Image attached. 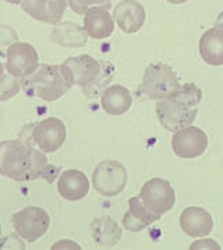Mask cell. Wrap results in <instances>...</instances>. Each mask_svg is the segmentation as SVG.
Wrapping results in <instances>:
<instances>
[{
  "label": "cell",
  "instance_id": "obj_2",
  "mask_svg": "<svg viewBox=\"0 0 223 250\" xmlns=\"http://www.w3.org/2000/svg\"><path fill=\"white\" fill-rule=\"evenodd\" d=\"M201 98L203 93L194 83L181 84V89L174 97L157 101L156 113L160 125L171 133L191 126L197 118Z\"/></svg>",
  "mask_w": 223,
  "mask_h": 250
},
{
  "label": "cell",
  "instance_id": "obj_12",
  "mask_svg": "<svg viewBox=\"0 0 223 250\" xmlns=\"http://www.w3.org/2000/svg\"><path fill=\"white\" fill-rule=\"evenodd\" d=\"M22 10L33 20L44 24L56 25L61 22L68 0H22Z\"/></svg>",
  "mask_w": 223,
  "mask_h": 250
},
{
  "label": "cell",
  "instance_id": "obj_7",
  "mask_svg": "<svg viewBox=\"0 0 223 250\" xmlns=\"http://www.w3.org/2000/svg\"><path fill=\"white\" fill-rule=\"evenodd\" d=\"M13 227L16 232L28 243L36 242L47 232L50 227V214L41 208L28 206L13 214Z\"/></svg>",
  "mask_w": 223,
  "mask_h": 250
},
{
  "label": "cell",
  "instance_id": "obj_10",
  "mask_svg": "<svg viewBox=\"0 0 223 250\" xmlns=\"http://www.w3.org/2000/svg\"><path fill=\"white\" fill-rule=\"evenodd\" d=\"M66 140V127L58 118H47L33 126L31 131V143L43 152H56Z\"/></svg>",
  "mask_w": 223,
  "mask_h": 250
},
{
  "label": "cell",
  "instance_id": "obj_13",
  "mask_svg": "<svg viewBox=\"0 0 223 250\" xmlns=\"http://www.w3.org/2000/svg\"><path fill=\"white\" fill-rule=\"evenodd\" d=\"M113 17L116 24L124 33H136L146 21V11L136 0H121L116 4Z\"/></svg>",
  "mask_w": 223,
  "mask_h": 250
},
{
  "label": "cell",
  "instance_id": "obj_16",
  "mask_svg": "<svg viewBox=\"0 0 223 250\" xmlns=\"http://www.w3.org/2000/svg\"><path fill=\"white\" fill-rule=\"evenodd\" d=\"M90 181L80 170H66L58 178V192L66 201H81L87 196Z\"/></svg>",
  "mask_w": 223,
  "mask_h": 250
},
{
  "label": "cell",
  "instance_id": "obj_25",
  "mask_svg": "<svg viewBox=\"0 0 223 250\" xmlns=\"http://www.w3.org/2000/svg\"><path fill=\"white\" fill-rule=\"evenodd\" d=\"M215 28H218V29H222L223 31V11L219 14V16H218V18H216Z\"/></svg>",
  "mask_w": 223,
  "mask_h": 250
},
{
  "label": "cell",
  "instance_id": "obj_19",
  "mask_svg": "<svg viewBox=\"0 0 223 250\" xmlns=\"http://www.w3.org/2000/svg\"><path fill=\"white\" fill-rule=\"evenodd\" d=\"M200 56L204 62L211 66L223 65V31L211 28L203 33L199 43Z\"/></svg>",
  "mask_w": 223,
  "mask_h": 250
},
{
  "label": "cell",
  "instance_id": "obj_23",
  "mask_svg": "<svg viewBox=\"0 0 223 250\" xmlns=\"http://www.w3.org/2000/svg\"><path fill=\"white\" fill-rule=\"evenodd\" d=\"M69 6L79 16H86L88 8L93 6H102L105 3H111V0H68Z\"/></svg>",
  "mask_w": 223,
  "mask_h": 250
},
{
  "label": "cell",
  "instance_id": "obj_22",
  "mask_svg": "<svg viewBox=\"0 0 223 250\" xmlns=\"http://www.w3.org/2000/svg\"><path fill=\"white\" fill-rule=\"evenodd\" d=\"M21 86L19 82L17 81V78H10L7 75H1V101H6L13 96H16L17 93H19Z\"/></svg>",
  "mask_w": 223,
  "mask_h": 250
},
{
  "label": "cell",
  "instance_id": "obj_11",
  "mask_svg": "<svg viewBox=\"0 0 223 250\" xmlns=\"http://www.w3.org/2000/svg\"><path fill=\"white\" fill-rule=\"evenodd\" d=\"M171 146L176 156L182 159H194L207 151L208 137L200 127L187 126L172 136Z\"/></svg>",
  "mask_w": 223,
  "mask_h": 250
},
{
  "label": "cell",
  "instance_id": "obj_8",
  "mask_svg": "<svg viewBox=\"0 0 223 250\" xmlns=\"http://www.w3.org/2000/svg\"><path fill=\"white\" fill-rule=\"evenodd\" d=\"M139 198L151 213L159 216L169 211L175 205V191L171 183L160 177L146 181L141 189Z\"/></svg>",
  "mask_w": 223,
  "mask_h": 250
},
{
  "label": "cell",
  "instance_id": "obj_24",
  "mask_svg": "<svg viewBox=\"0 0 223 250\" xmlns=\"http://www.w3.org/2000/svg\"><path fill=\"white\" fill-rule=\"evenodd\" d=\"M190 249L193 250H201V249H221V245L214 241V239H203V241H197L190 245Z\"/></svg>",
  "mask_w": 223,
  "mask_h": 250
},
{
  "label": "cell",
  "instance_id": "obj_3",
  "mask_svg": "<svg viewBox=\"0 0 223 250\" xmlns=\"http://www.w3.org/2000/svg\"><path fill=\"white\" fill-rule=\"evenodd\" d=\"M64 66L71 76L73 86L81 87L90 98L102 96L114 73L112 64L98 61L88 54L71 57L65 61Z\"/></svg>",
  "mask_w": 223,
  "mask_h": 250
},
{
  "label": "cell",
  "instance_id": "obj_17",
  "mask_svg": "<svg viewBox=\"0 0 223 250\" xmlns=\"http://www.w3.org/2000/svg\"><path fill=\"white\" fill-rule=\"evenodd\" d=\"M130 209L123 217V226L130 232H139L146 227L159 221L161 216L151 213L144 205V202L138 196H132L128 201Z\"/></svg>",
  "mask_w": 223,
  "mask_h": 250
},
{
  "label": "cell",
  "instance_id": "obj_21",
  "mask_svg": "<svg viewBox=\"0 0 223 250\" xmlns=\"http://www.w3.org/2000/svg\"><path fill=\"white\" fill-rule=\"evenodd\" d=\"M91 229H93V236H94L95 242L102 248L114 246L121 238L120 227L109 216L96 218L95 221H93Z\"/></svg>",
  "mask_w": 223,
  "mask_h": 250
},
{
  "label": "cell",
  "instance_id": "obj_20",
  "mask_svg": "<svg viewBox=\"0 0 223 250\" xmlns=\"http://www.w3.org/2000/svg\"><path fill=\"white\" fill-rule=\"evenodd\" d=\"M132 97L130 90L121 84H113L105 90L101 96V106L109 115H123L131 108Z\"/></svg>",
  "mask_w": 223,
  "mask_h": 250
},
{
  "label": "cell",
  "instance_id": "obj_9",
  "mask_svg": "<svg viewBox=\"0 0 223 250\" xmlns=\"http://www.w3.org/2000/svg\"><path fill=\"white\" fill-rule=\"evenodd\" d=\"M39 54L32 44L16 42L7 49L6 69L14 78H28L39 68Z\"/></svg>",
  "mask_w": 223,
  "mask_h": 250
},
{
  "label": "cell",
  "instance_id": "obj_6",
  "mask_svg": "<svg viewBox=\"0 0 223 250\" xmlns=\"http://www.w3.org/2000/svg\"><path fill=\"white\" fill-rule=\"evenodd\" d=\"M127 169L117 161L99 162L93 171V187L106 198L120 195L127 186Z\"/></svg>",
  "mask_w": 223,
  "mask_h": 250
},
{
  "label": "cell",
  "instance_id": "obj_26",
  "mask_svg": "<svg viewBox=\"0 0 223 250\" xmlns=\"http://www.w3.org/2000/svg\"><path fill=\"white\" fill-rule=\"evenodd\" d=\"M168 3H171V4H182V3H186V1H189V0H167Z\"/></svg>",
  "mask_w": 223,
  "mask_h": 250
},
{
  "label": "cell",
  "instance_id": "obj_18",
  "mask_svg": "<svg viewBox=\"0 0 223 250\" xmlns=\"http://www.w3.org/2000/svg\"><path fill=\"white\" fill-rule=\"evenodd\" d=\"M88 33L76 22H59L50 35V42L62 47H83L87 44Z\"/></svg>",
  "mask_w": 223,
  "mask_h": 250
},
{
  "label": "cell",
  "instance_id": "obj_1",
  "mask_svg": "<svg viewBox=\"0 0 223 250\" xmlns=\"http://www.w3.org/2000/svg\"><path fill=\"white\" fill-rule=\"evenodd\" d=\"M33 144L10 140L0 143V173L14 181H32L46 177L51 169L47 156Z\"/></svg>",
  "mask_w": 223,
  "mask_h": 250
},
{
  "label": "cell",
  "instance_id": "obj_14",
  "mask_svg": "<svg viewBox=\"0 0 223 250\" xmlns=\"http://www.w3.org/2000/svg\"><path fill=\"white\" fill-rule=\"evenodd\" d=\"M179 226L191 238L207 236L214 229V220L207 210L197 206L186 208L179 217Z\"/></svg>",
  "mask_w": 223,
  "mask_h": 250
},
{
  "label": "cell",
  "instance_id": "obj_5",
  "mask_svg": "<svg viewBox=\"0 0 223 250\" xmlns=\"http://www.w3.org/2000/svg\"><path fill=\"white\" fill-rule=\"evenodd\" d=\"M181 83L178 75L167 64H150L145 69L144 79L141 83V93L149 100H164L174 97Z\"/></svg>",
  "mask_w": 223,
  "mask_h": 250
},
{
  "label": "cell",
  "instance_id": "obj_27",
  "mask_svg": "<svg viewBox=\"0 0 223 250\" xmlns=\"http://www.w3.org/2000/svg\"><path fill=\"white\" fill-rule=\"evenodd\" d=\"M4 1L11 3V4H21V3H22V0H4Z\"/></svg>",
  "mask_w": 223,
  "mask_h": 250
},
{
  "label": "cell",
  "instance_id": "obj_15",
  "mask_svg": "<svg viewBox=\"0 0 223 250\" xmlns=\"http://www.w3.org/2000/svg\"><path fill=\"white\" fill-rule=\"evenodd\" d=\"M111 3L106 6H93L84 16V29L93 39H106L114 31V21L109 13Z\"/></svg>",
  "mask_w": 223,
  "mask_h": 250
},
{
  "label": "cell",
  "instance_id": "obj_4",
  "mask_svg": "<svg viewBox=\"0 0 223 250\" xmlns=\"http://www.w3.org/2000/svg\"><path fill=\"white\" fill-rule=\"evenodd\" d=\"M71 76L62 65L43 64L37 71L22 78V89L29 97H36L43 101H56L66 94L72 87Z\"/></svg>",
  "mask_w": 223,
  "mask_h": 250
}]
</instances>
